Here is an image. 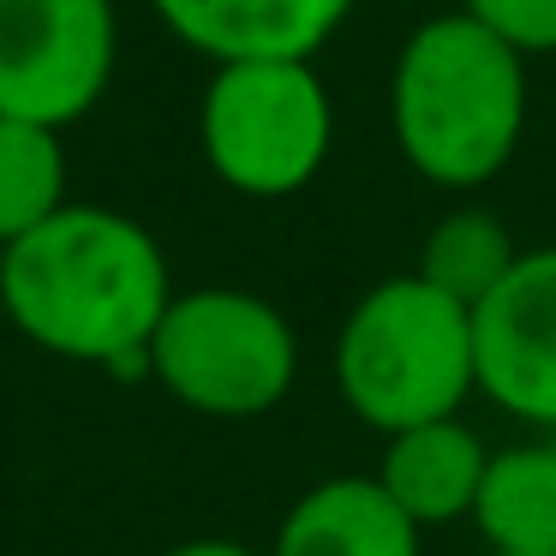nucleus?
I'll return each mask as SVG.
<instances>
[{
	"instance_id": "f3484780",
	"label": "nucleus",
	"mask_w": 556,
	"mask_h": 556,
	"mask_svg": "<svg viewBox=\"0 0 556 556\" xmlns=\"http://www.w3.org/2000/svg\"><path fill=\"white\" fill-rule=\"evenodd\" d=\"M491 556H496V551H491Z\"/></svg>"
},
{
	"instance_id": "dca6fc26",
	"label": "nucleus",
	"mask_w": 556,
	"mask_h": 556,
	"mask_svg": "<svg viewBox=\"0 0 556 556\" xmlns=\"http://www.w3.org/2000/svg\"><path fill=\"white\" fill-rule=\"evenodd\" d=\"M0 329H7V300H0Z\"/></svg>"
},
{
	"instance_id": "423d86ee",
	"label": "nucleus",
	"mask_w": 556,
	"mask_h": 556,
	"mask_svg": "<svg viewBox=\"0 0 556 556\" xmlns=\"http://www.w3.org/2000/svg\"><path fill=\"white\" fill-rule=\"evenodd\" d=\"M114 0H0V114L30 126H78L114 85Z\"/></svg>"
},
{
	"instance_id": "f8f14e48",
	"label": "nucleus",
	"mask_w": 556,
	"mask_h": 556,
	"mask_svg": "<svg viewBox=\"0 0 556 556\" xmlns=\"http://www.w3.org/2000/svg\"><path fill=\"white\" fill-rule=\"evenodd\" d=\"M515 257H520V245H515V233H508V222L496 216V210L455 204L448 216L431 222L413 276H425L431 288H443L448 300H460L472 312L479 300L496 293V281L515 269Z\"/></svg>"
},
{
	"instance_id": "9b49d317",
	"label": "nucleus",
	"mask_w": 556,
	"mask_h": 556,
	"mask_svg": "<svg viewBox=\"0 0 556 556\" xmlns=\"http://www.w3.org/2000/svg\"><path fill=\"white\" fill-rule=\"evenodd\" d=\"M472 527L496 556H556V437L491 448Z\"/></svg>"
},
{
	"instance_id": "7ed1b4c3",
	"label": "nucleus",
	"mask_w": 556,
	"mask_h": 556,
	"mask_svg": "<svg viewBox=\"0 0 556 556\" xmlns=\"http://www.w3.org/2000/svg\"><path fill=\"white\" fill-rule=\"evenodd\" d=\"M336 389L377 437L460 419L479 395L472 312L413 269L365 288L336 336Z\"/></svg>"
},
{
	"instance_id": "f257e3e1",
	"label": "nucleus",
	"mask_w": 556,
	"mask_h": 556,
	"mask_svg": "<svg viewBox=\"0 0 556 556\" xmlns=\"http://www.w3.org/2000/svg\"><path fill=\"white\" fill-rule=\"evenodd\" d=\"M174 293L162 240L109 204H66L0 252L7 329L54 359L102 365L114 377H144L150 336Z\"/></svg>"
},
{
	"instance_id": "f03ea898",
	"label": "nucleus",
	"mask_w": 556,
	"mask_h": 556,
	"mask_svg": "<svg viewBox=\"0 0 556 556\" xmlns=\"http://www.w3.org/2000/svg\"><path fill=\"white\" fill-rule=\"evenodd\" d=\"M527 54L455 7L413 25L389 66V138L437 192H479L527 138Z\"/></svg>"
},
{
	"instance_id": "ddd939ff",
	"label": "nucleus",
	"mask_w": 556,
	"mask_h": 556,
	"mask_svg": "<svg viewBox=\"0 0 556 556\" xmlns=\"http://www.w3.org/2000/svg\"><path fill=\"white\" fill-rule=\"evenodd\" d=\"M66 204V132L0 114V252L37 233Z\"/></svg>"
},
{
	"instance_id": "6e6552de",
	"label": "nucleus",
	"mask_w": 556,
	"mask_h": 556,
	"mask_svg": "<svg viewBox=\"0 0 556 556\" xmlns=\"http://www.w3.org/2000/svg\"><path fill=\"white\" fill-rule=\"evenodd\" d=\"M150 13L210 66H233L317 61L348 25L353 0H150Z\"/></svg>"
},
{
	"instance_id": "39448f33",
	"label": "nucleus",
	"mask_w": 556,
	"mask_h": 556,
	"mask_svg": "<svg viewBox=\"0 0 556 556\" xmlns=\"http://www.w3.org/2000/svg\"><path fill=\"white\" fill-rule=\"evenodd\" d=\"M198 150L228 192L281 204L317 186L336 150V97L312 61L216 66L198 97Z\"/></svg>"
},
{
	"instance_id": "4468645a",
	"label": "nucleus",
	"mask_w": 556,
	"mask_h": 556,
	"mask_svg": "<svg viewBox=\"0 0 556 556\" xmlns=\"http://www.w3.org/2000/svg\"><path fill=\"white\" fill-rule=\"evenodd\" d=\"M460 7L527 61L532 54H556V0H460Z\"/></svg>"
},
{
	"instance_id": "20e7f679",
	"label": "nucleus",
	"mask_w": 556,
	"mask_h": 556,
	"mask_svg": "<svg viewBox=\"0 0 556 556\" xmlns=\"http://www.w3.org/2000/svg\"><path fill=\"white\" fill-rule=\"evenodd\" d=\"M144 377L198 419H264L300 383V336L252 288H186L150 336Z\"/></svg>"
},
{
	"instance_id": "1a4fd4ad",
	"label": "nucleus",
	"mask_w": 556,
	"mask_h": 556,
	"mask_svg": "<svg viewBox=\"0 0 556 556\" xmlns=\"http://www.w3.org/2000/svg\"><path fill=\"white\" fill-rule=\"evenodd\" d=\"M269 556H425V532L395 508L377 472H336L288 503Z\"/></svg>"
},
{
	"instance_id": "9d476101",
	"label": "nucleus",
	"mask_w": 556,
	"mask_h": 556,
	"mask_svg": "<svg viewBox=\"0 0 556 556\" xmlns=\"http://www.w3.org/2000/svg\"><path fill=\"white\" fill-rule=\"evenodd\" d=\"M484 467H491V448L479 443V431L467 419H437V425H413L401 437H383L377 484L395 496V508L413 527L431 532L472 520Z\"/></svg>"
},
{
	"instance_id": "0eeeda50",
	"label": "nucleus",
	"mask_w": 556,
	"mask_h": 556,
	"mask_svg": "<svg viewBox=\"0 0 556 556\" xmlns=\"http://www.w3.org/2000/svg\"><path fill=\"white\" fill-rule=\"evenodd\" d=\"M479 395L532 437L556 431V245L515 257L491 300L472 305Z\"/></svg>"
},
{
	"instance_id": "2eb2a0df",
	"label": "nucleus",
	"mask_w": 556,
	"mask_h": 556,
	"mask_svg": "<svg viewBox=\"0 0 556 556\" xmlns=\"http://www.w3.org/2000/svg\"><path fill=\"white\" fill-rule=\"evenodd\" d=\"M162 556H269V551H252V544H240V539H180Z\"/></svg>"
}]
</instances>
